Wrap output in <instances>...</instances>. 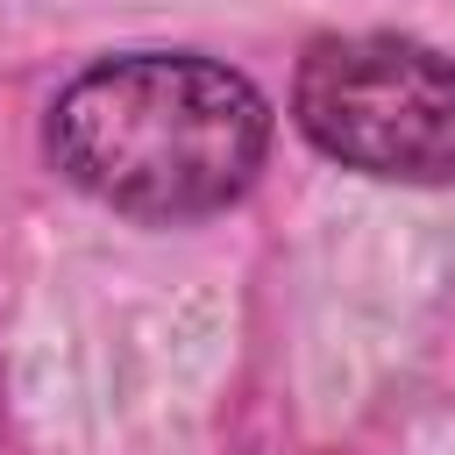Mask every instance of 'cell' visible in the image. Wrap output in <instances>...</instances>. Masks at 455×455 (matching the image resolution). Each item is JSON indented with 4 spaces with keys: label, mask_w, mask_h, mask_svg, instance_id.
Wrapping results in <instances>:
<instances>
[{
    "label": "cell",
    "mask_w": 455,
    "mask_h": 455,
    "mask_svg": "<svg viewBox=\"0 0 455 455\" xmlns=\"http://www.w3.org/2000/svg\"><path fill=\"white\" fill-rule=\"evenodd\" d=\"M270 149L263 92L192 50H135L78 71L50 107L57 171L114 213L192 220L249 192Z\"/></svg>",
    "instance_id": "6da1fadb"
},
{
    "label": "cell",
    "mask_w": 455,
    "mask_h": 455,
    "mask_svg": "<svg viewBox=\"0 0 455 455\" xmlns=\"http://www.w3.org/2000/svg\"><path fill=\"white\" fill-rule=\"evenodd\" d=\"M291 121L363 178L455 185V64L412 36H320L291 78Z\"/></svg>",
    "instance_id": "7a4b0ae2"
}]
</instances>
